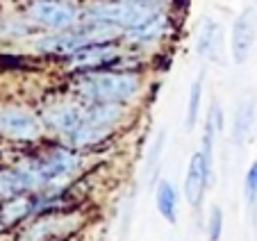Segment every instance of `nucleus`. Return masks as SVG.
<instances>
[{"label":"nucleus","mask_w":257,"mask_h":241,"mask_svg":"<svg viewBox=\"0 0 257 241\" xmlns=\"http://www.w3.org/2000/svg\"><path fill=\"white\" fill-rule=\"evenodd\" d=\"M141 75L123 68H107V71L75 73L71 80V91L82 102H116L130 105L141 96Z\"/></svg>","instance_id":"nucleus-1"},{"label":"nucleus","mask_w":257,"mask_h":241,"mask_svg":"<svg viewBox=\"0 0 257 241\" xmlns=\"http://www.w3.org/2000/svg\"><path fill=\"white\" fill-rule=\"evenodd\" d=\"M121 37L123 30L114 28V25L84 19L82 23H78L71 30L39 37L34 41V50L39 55H48V57H68V55L78 53L91 44H107V41H116Z\"/></svg>","instance_id":"nucleus-2"},{"label":"nucleus","mask_w":257,"mask_h":241,"mask_svg":"<svg viewBox=\"0 0 257 241\" xmlns=\"http://www.w3.org/2000/svg\"><path fill=\"white\" fill-rule=\"evenodd\" d=\"M80 166V157L66 146H55L41 157H32L21 162L19 169L28 175L32 191H41L46 187H55V184L64 182L71 178Z\"/></svg>","instance_id":"nucleus-3"},{"label":"nucleus","mask_w":257,"mask_h":241,"mask_svg":"<svg viewBox=\"0 0 257 241\" xmlns=\"http://www.w3.org/2000/svg\"><path fill=\"white\" fill-rule=\"evenodd\" d=\"M155 12L157 7L139 5V3H130V0H96L84 10V19L114 25V28L125 32V30L144 23L146 19H151Z\"/></svg>","instance_id":"nucleus-4"},{"label":"nucleus","mask_w":257,"mask_h":241,"mask_svg":"<svg viewBox=\"0 0 257 241\" xmlns=\"http://www.w3.org/2000/svg\"><path fill=\"white\" fill-rule=\"evenodd\" d=\"M25 16L39 30L64 32L84 21V10L71 0H30Z\"/></svg>","instance_id":"nucleus-5"},{"label":"nucleus","mask_w":257,"mask_h":241,"mask_svg":"<svg viewBox=\"0 0 257 241\" xmlns=\"http://www.w3.org/2000/svg\"><path fill=\"white\" fill-rule=\"evenodd\" d=\"M123 50L116 46V41L107 44H91L78 53L64 57V66L68 73H89V71H107V68H121Z\"/></svg>","instance_id":"nucleus-6"},{"label":"nucleus","mask_w":257,"mask_h":241,"mask_svg":"<svg viewBox=\"0 0 257 241\" xmlns=\"http://www.w3.org/2000/svg\"><path fill=\"white\" fill-rule=\"evenodd\" d=\"M44 120L41 116L28 111L25 107H16V105H7L0 109V137L12 141H30L41 139L44 135Z\"/></svg>","instance_id":"nucleus-7"},{"label":"nucleus","mask_w":257,"mask_h":241,"mask_svg":"<svg viewBox=\"0 0 257 241\" xmlns=\"http://www.w3.org/2000/svg\"><path fill=\"white\" fill-rule=\"evenodd\" d=\"M257 44V7L248 5L237 14L230 32V55L234 64H246Z\"/></svg>","instance_id":"nucleus-8"},{"label":"nucleus","mask_w":257,"mask_h":241,"mask_svg":"<svg viewBox=\"0 0 257 241\" xmlns=\"http://www.w3.org/2000/svg\"><path fill=\"white\" fill-rule=\"evenodd\" d=\"M214 184V164H209L203 150H196L189 159L187 166V178H185V200L191 207H198L203 203L207 187Z\"/></svg>","instance_id":"nucleus-9"},{"label":"nucleus","mask_w":257,"mask_h":241,"mask_svg":"<svg viewBox=\"0 0 257 241\" xmlns=\"http://www.w3.org/2000/svg\"><path fill=\"white\" fill-rule=\"evenodd\" d=\"M84 114H87V102H57V105H50L44 109L41 114V120L48 130L57 132L66 139L75 128L82 126L84 120Z\"/></svg>","instance_id":"nucleus-10"},{"label":"nucleus","mask_w":257,"mask_h":241,"mask_svg":"<svg viewBox=\"0 0 257 241\" xmlns=\"http://www.w3.org/2000/svg\"><path fill=\"white\" fill-rule=\"evenodd\" d=\"M171 30V19L164 10H157L151 19H146L144 23L135 25V28L125 30L123 32V41L130 46H139V48H146V46H153L157 41L169 34Z\"/></svg>","instance_id":"nucleus-11"},{"label":"nucleus","mask_w":257,"mask_h":241,"mask_svg":"<svg viewBox=\"0 0 257 241\" xmlns=\"http://www.w3.org/2000/svg\"><path fill=\"white\" fill-rule=\"evenodd\" d=\"M218 50H221V23H216L212 16H203L196 34V55L200 59H216Z\"/></svg>","instance_id":"nucleus-12"},{"label":"nucleus","mask_w":257,"mask_h":241,"mask_svg":"<svg viewBox=\"0 0 257 241\" xmlns=\"http://www.w3.org/2000/svg\"><path fill=\"white\" fill-rule=\"evenodd\" d=\"M255 120H257V107L255 100L246 98L239 102L237 111H234V120H232V144L243 146L250 139L252 130H255Z\"/></svg>","instance_id":"nucleus-13"},{"label":"nucleus","mask_w":257,"mask_h":241,"mask_svg":"<svg viewBox=\"0 0 257 241\" xmlns=\"http://www.w3.org/2000/svg\"><path fill=\"white\" fill-rule=\"evenodd\" d=\"M178 203H180L178 189L173 187L171 180L162 178L155 184V207L160 212V216L169 223H175L178 221Z\"/></svg>","instance_id":"nucleus-14"},{"label":"nucleus","mask_w":257,"mask_h":241,"mask_svg":"<svg viewBox=\"0 0 257 241\" xmlns=\"http://www.w3.org/2000/svg\"><path fill=\"white\" fill-rule=\"evenodd\" d=\"M30 191H32V184H30L28 175L19 166H14V169H0V200L23 196V193H30Z\"/></svg>","instance_id":"nucleus-15"},{"label":"nucleus","mask_w":257,"mask_h":241,"mask_svg":"<svg viewBox=\"0 0 257 241\" xmlns=\"http://www.w3.org/2000/svg\"><path fill=\"white\" fill-rule=\"evenodd\" d=\"M37 212V200L23 196H14V198H7L3 207H0V221L10 225V223H16L21 218H25L28 214H34Z\"/></svg>","instance_id":"nucleus-16"},{"label":"nucleus","mask_w":257,"mask_h":241,"mask_svg":"<svg viewBox=\"0 0 257 241\" xmlns=\"http://www.w3.org/2000/svg\"><path fill=\"white\" fill-rule=\"evenodd\" d=\"M203 91H205V73H200L189 87V98H187V116H185V128L194 130L196 123L200 118V102H203Z\"/></svg>","instance_id":"nucleus-17"},{"label":"nucleus","mask_w":257,"mask_h":241,"mask_svg":"<svg viewBox=\"0 0 257 241\" xmlns=\"http://www.w3.org/2000/svg\"><path fill=\"white\" fill-rule=\"evenodd\" d=\"M39 30L32 21L25 19H0V39H23Z\"/></svg>","instance_id":"nucleus-18"},{"label":"nucleus","mask_w":257,"mask_h":241,"mask_svg":"<svg viewBox=\"0 0 257 241\" xmlns=\"http://www.w3.org/2000/svg\"><path fill=\"white\" fill-rule=\"evenodd\" d=\"M64 218L62 216H48V218H41L39 223H34L32 227H28L25 232V241H44L50 239V236L57 234V230L64 225Z\"/></svg>","instance_id":"nucleus-19"},{"label":"nucleus","mask_w":257,"mask_h":241,"mask_svg":"<svg viewBox=\"0 0 257 241\" xmlns=\"http://www.w3.org/2000/svg\"><path fill=\"white\" fill-rule=\"evenodd\" d=\"M164 146H166V130L162 128V130L155 132V137L151 141V148H148V155H146V175L148 178H153L157 173V166H160L162 155H164Z\"/></svg>","instance_id":"nucleus-20"},{"label":"nucleus","mask_w":257,"mask_h":241,"mask_svg":"<svg viewBox=\"0 0 257 241\" xmlns=\"http://www.w3.org/2000/svg\"><path fill=\"white\" fill-rule=\"evenodd\" d=\"M223 234V209L221 207H212L207 218V239L209 241H221Z\"/></svg>","instance_id":"nucleus-21"},{"label":"nucleus","mask_w":257,"mask_h":241,"mask_svg":"<svg viewBox=\"0 0 257 241\" xmlns=\"http://www.w3.org/2000/svg\"><path fill=\"white\" fill-rule=\"evenodd\" d=\"M243 196H246V203L252 207L257 200V162H252L246 171V178H243Z\"/></svg>","instance_id":"nucleus-22"},{"label":"nucleus","mask_w":257,"mask_h":241,"mask_svg":"<svg viewBox=\"0 0 257 241\" xmlns=\"http://www.w3.org/2000/svg\"><path fill=\"white\" fill-rule=\"evenodd\" d=\"M130 3H139V5H148V7L162 10V3H164V0H130Z\"/></svg>","instance_id":"nucleus-23"}]
</instances>
